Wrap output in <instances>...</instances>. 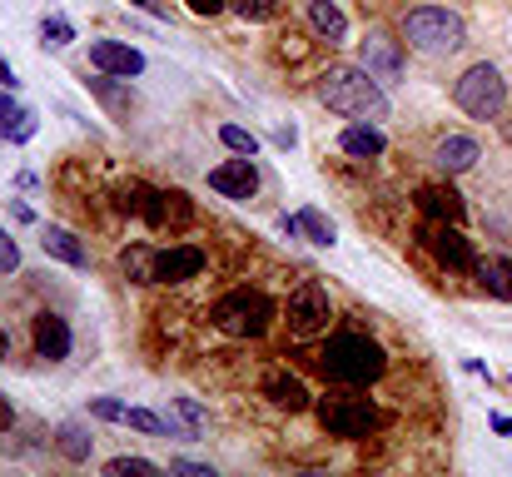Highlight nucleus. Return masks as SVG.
Returning <instances> with one entry per match:
<instances>
[{
  "instance_id": "nucleus-1",
  "label": "nucleus",
  "mask_w": 512,
  "mask_h": 477,
  "mask_svg": "<svg viewBox=\"0 0 512 477\" xmlns=\"http://www.w3.org/2000/svg\"><path fill=\"white\" fill-rule=\"evenodd\" d=\"M319 100L334 115H348V120H383L388 115V95L363 65H334L319 80Z\"/></svg>"
},
{
  "instance_id": "nucleus-2",
  "label": "nucleus",
  "mask_w": 512,
  "mask_h": 477,
  "mask_svg": "<svg viewBox=\"0 0 512 477\" xmlns=\"http://www.w3.org/2000/svg\"><path fill=\"white\" fill-rule=\"evenodd\" d=\"M319 368L334 378V383H373L383 368H388V358H383V348L373 343V338H363V333H339V338H329V348L319 353Z\"/></svg>"
},
{
  "instance_id": "nucleus-3",
  "label": "nucleus",
  "mask_w": 512,
  "mask_h": 477,
  "mask_svg": "<svg viewBox=\"0 0 512 477\" xmlns=\"http://www.w3.org/2000/svg\"><path fill=\"white\" fill-rule=\"evenodd\" d=\"M403 40H408L413 50H423V55H453V50H463L468 30H463V20H458L453 10H443V5H418V10L403 15Z\"/></svg>"
},
{
  "instance_id": "nucleus-4",
  "label": "nucleus",
  "mask_w": 512,
  "mask_h": 477,
  "mask_svg": "<svg viewBox=\"0 0 512 477\" xmlns=\"http://www.w3.org/2000/svg\"><path fill=\"white\" fill-rule=\"evenodd\" d=\"M209 318H214V328L219 333H229V338H259L264 328H269V318H274V299L264 294V289H234V294H224L214 309H209Z\"/></svg>"
},
{
  "instance_id": "nucleus-5",
  "label": "nucleus",
  "mask_w": 512,
  "mask_h": 477,
  "mask_svg": "<svg viewBox=\"0 0 512 477\" xmlns=\"http://www.w3.org/2000/svg\"><path fill=\"white\" fill-rule=\"evenodd\" d=\"M453 100H458V110L463 115H473V120H498L503 115V105H508V85H503V75H498V65H473V70H463L458 75V85H453Z\"/></svg>"
},
{
  "instance_id": "nucleus-6",
  "label": "nucleus",
  "mask_w": 512,
  "mask_h": 477,
  "mask_svg": "<svg viewBox=\"0 0 512 477\" xmlns=\"http://www.w3.org/2000/svg\"><path fill=\"white\" fill-rule=\"evenodd\" d=\"M319 423H324V433H334V438H368V433L383 423V413H378L368 398L334 393V398L319 403Z\"/></svg>"
},
{
  "instance_id": "nucleus-7",
  "label": "nucleus",
  "mask_w": 512,
  "mask_h": 477,
  "mask_svg": "<svg viewBox=\"0 0 512 477\" xmlns=\"http://www.w3.org/2000/svg\"><path fill=\"white\" fill-rule=\"evenodd\" d=\"M329 314H334V304H329V289H324V284H299V289L289 294V328H294L299 338L324 333V328H329Z\"/></svg>"
},
{
  "instance_id": "nucleus-8",
  "label": "nucleus",
  "mask_w": 512,
  "mask_h": 477,
  "mask_svg": "<svg viewBox=\"0 0 512 477\" xmlns=\"http://www.w3.org/2000/svg\"><path fill=\"white\" fill-rule=\"evenodd\" d=\"M90 65L100 75H115V80H135L145 75V55L125 40H90Z\"/></svg>"
},
{
  "instance_id": "nucleus-9",
  "label": "nucleus",
  "mask_w": 512,
  "mask_h": 477,
  "mask_svg": "<svg viewBox=\"0 0 512 477\" xmlns=\"http://www.w3.org/2000/svg\"><path fill=\"white\" fill-rule=\"evenodd\" d=\"M358 65H363L378 85H388V80L403 75V50H398V40H388V35H368V40H358Z\"/></svg>"
},
{
  "instance_id": "nucleus-10",
  "label": "nucleus",
  "mask_w": 512,
  "mask_h": 477,
  "mask_svg": "<svg viewBox=\"0 0 512 477\" xmlns=\"http://www.w3.org/2000/svg\"><path fill=\"white\" fill-rule=\"evenodd\" d=\"M423 239H428V249H433V259L443 269H478V254L458 234V224H433V229H423Z\"/></svg>"
},
{
  "instance_id": "nucleus-11",
  "label": "nucleus",
  "mask_w": 512,
  "mask_h": 477,
  "mask_svg": "<svg viewBox=\"0 0 512 477\" xmlns=\"http://www.w3.org/2000/svg\"><path fill=\"white\" fill-rule=\"evenodd\" d=\"M209 189H219L224 199H254V189H259V169H254V159L239 155V159L214 164V169H209Z\"/></svg>"
},
{
  "instance_id": "nucleus-12",
  "label": "nucleus",
  "mask_w": 512,
  "mask_h": 477,
  "mask_svg": "<svg viewBox=\"0 0 512 477\" xmlns=\"http://www.w3.org/2000/svg\"><path fill=\"white\" fill-rule=\"evenodd\" d=\"M418 209H423L428 219H438V224H463V214H468L463 194L448 189V184H428V189H418Z\"/></svg>"
},
{
  "instance_id": "nucleus-13",
  "label": "nucleus",
  "mask_w": 512,
  "mask_h": 477,
  "mask_svg": "<svg viewBox=\"0 0 512 477\" xmlns=\"http://www.w3.org/2000/svg\"><path fill=\"white\" fill-rule=\"evenodd\" d=\"M35 353H40V358H50V363L70 358V323H65L60 314H40L35 318Z\"/></svg>"
},
{
  "instance_id": "nucleus-14",
  "label": "nucleus",
  "mask_w": 512,
  "mask_h": 477,
  "mask_svg": "<svg viewBox=\"0 0 512 477\" xmlns=\"http://www.w3.org/2000/svg\"><path fill=\"white\" fill-rule=\"evenodd\" d=\"M199 269H204V254L194 249V244H174L160 254V284H184V279H199Z\"/></svg>"
},
{
  "instance_id": "nucleus-15",
  "label": "nucleus",
  "mask_w": 512,
  "mask_h": 477,
  "mask_svg": "<svg viewBox=\"0 0 512 477\" xmlns=\"http://www.w3.org/2000/svg\"><path fill=\"white\" fill-rule=\"evenodd\" d=\"M433 164H438L443 174H468V169L478 164V140H468V135H443L438 150H433Z\"/></svg>"
},
{
  "instance_id": "nucleus-16",
  "label": "nucleus",
  "mask_w": 512,
  "mask_h": 477,
  "mask_svg": "<svg viewBox=\"0 0 512 477\" xmlns=\"http://www.w3.org/2000/svg\"><path fill=\"white\" fill-rule=\"evenodd\" d=\"M264 393H269L274 408H289V413H304V408H309L304 378H294V373H284V368H274V373L264 378Z\"/></svg>"
},
{
  "instance_id": "nucleus-17",
  "label": "nucleus",
  "mask_w": 512,
  "mask_h": 477,
  "mask_svg": "<svg viewBox=\"0 0 512 477\" xmlns=\"http://www.w3.org/2000/svg\"><path fill=\"white\" fill-rule=\"evenodd\" d=\"M40 249L50 254V259H60V264H70V269H85L90 264V254H85V244L70 234V229H60V224H50L45 234H40Z\"/></svg>"
},
{
  "instance_id": "nucleus-18",
  "label": "nucleus",
  "mask_w": 512,
  "mask_h": 477,
  "mask_svg": "<svg viewBox=\"0 0 512 477\" xmlns=\"http://www.w3.org/2000/svg\"><path fill=\"white\" fill-rule=\"evenodd\" d=\"M383 145H388V140H383V130H378V125H368V120L348 125V130L339 135V150L343 155H353V159H378L383 155Z\"/></svg>"
},
{
  "instance_id": "nucleus-19",
  "label": "nucleus",
  "mask_w": 512,
  "mask_h": 477,
  "mask_svg": "<svg viewBox=\"0 0 512 477\" xmlns=\"http://www.w3.org/2000/svg\"><path fill=\"white\" fill-rule=\"evenodd\" d=\"M55 448H60V458H70V463H90L95 438H90L85 423H60V428H55Z\"/></svg>"
},
{
  "instance_id": "nucleus-20",
  "label": "nucleus",
  "mask_w": 512,
  "mask_h": 477,
  "mask_svg": "<svg viewBox=\"0 0 512 477\" xmlns=\"http://www.w3.org/2000/svg\"><path fill=\"white\" fill-rule=\"evenodd\" d=\"M0 135L15 140V145H25V140L35 135V110H25V105H15L10 95H0Z\"/></svg>"
},
{
  "instance_id": "nucleus-21",
  "label": "nucleus",
  "mask_w": 512,
  "mask_h": 477,
  "mask_svg": "<svg viewBox=\"0 0 512 477\" xmlns=\"http://www.w3.org/2000/svg\"><path fill=\"white\" fill-rule=\"evenodd\" d=\"M309 25H314L329 45H339L343 35H348V15H343L334 0H309Z\"/></svg>"
},
{
  "instance_id": "nucleus-22",
  "label": "nucleus",
  "mask_w": 512,
  "mask_h": 477,
  "mask_svg": "<svg viewBox=\"0 0 512 477\" xmlns=\"http://www.w3.org/2000/svg\"><path fill=\"white\" fill-rule=\"evenodd\" d=\"M160 254H150L145 244H130L125 254H120V274L125 279H135V284H160Z\"/></svg>"
},
{
  "instance_id": "nucleus-23",
  "label": "nucleus",
  "mask_w": 512,
  "mask_h": 477,
  "mask_svg": "<svg viewBox=\"0 0 512 477\" xmlns=\"http://www.w3.org/2000/svg\"><path fill=\"white\" fill-rule=\"evenodd\" d=\"M294 234H304V239H309V244H319V249H329V244L339 239L334 219H329V214H319V209H299V214H294Z\"/></svg>"
},
{
  "instance_id": "nucleus-24",
  "label": "nucleus",
  "mask_w": 512,
  "mask_h": 477,
  "mask_svg": "<svg viewBox=\"0 0 512 477\" xmlns=\"http://www.w3.org/2000/svg\"><path fill=\"white\" fill-rule=\"evenodd\" d=\"M478 279L493 299L512 304V259H478Z\"/></svg>"
},
{
  "instance_id": "nucleus-25",
  "label": "nucleus",
  "mask_w": 512,
  "mask_h": 477,
  "mask_svg": "<svg viewBox=\"0 0 512 477\" xmlns=\"http://www.w3.org/2000/svg\"><path fill=\"white\" fill-rule=\"evenodd\" d=\"M194 219V209H189V199L170 189V194H160V219H155V229H184Z\"/></svg>"
},
{
  "instance_id": "nucleus-26",
  "label": "nucleus",
  "mask_w": 512,
  "mask_h": 477,
  "mask_svg": "<svg viewBox=\"0 0 512 477\" xmlns=\"http://www.w3.org/2000/svg\"><path fill=\"white\" fill-rule=\"evenodd\" d=\"M125 428L150 433V438H174L170 418H160V413H150V408H125Z\"/></svg>"
},
{
  "instance_id": "nucleus-27",
  "label": "nucleus",
  "mask_w": 512,
  "mask_h": 477,
  "mask_svg": "<svg viewBox=\"0 0 512 477\" xmlns=\"http://www.w3.org/2000/svg\"><path fill=\"white\" fill-rule=\"evenodd\" d=\"M40 40H45L50 50H65V45L75 40V25H70L65 15H45V20H40Z\"/></svg>"
},
{
  "instance_id": "nucleus-28",
  "label": "nucleus",
  "mask_w": 512,
  "mask_h": 477,
  "mask_svg": "<svg viewBox=\"0 0 512 477\" xmlns=\"http://www.w3.org/2000/svg\"><path fill=\"white\" fill-rule=\"evenodd\" d=\"M219 145H224V150H234V155H249V159L259 155V140H254L244 125H219Z\"/></svg>"
},
{
  "instance_id": "nucleus-29",
  "label": "nucleus",
  "mask_w": 512,
  "mask_h": 477,
  "mask_svg": "<svg viewBox=\"0 0 512 477\" xmlns=\"http://www.w3.org/2000/svg\"><path fill=\"white\" fill-rule=\"evenodd\" d=\"M105 473L110 477H155L160 468H155L150 458H110V463H105Z\"/></svg>"
},
{
  "instance_id": "nucleus-30",
  "label": "nucleus",
  "mask_w": 512,
  "mask_h": 477,
  "mask_svg": "<svg viewBox=\"0 0 512 477\" xmlns=\"http://www.w3.org/2000/svg\"><path fill=\"white\" fill-rule=\"evenodd\" d=\"M110 80H115V75H100V80H90V90H95L110 110H130V105H135V95H130V90H115Z\"/></svg>"
},
{
  "instance_id": "nucleus-31",
  "label": "nucleus",
  "mask_w": 512,
  "mask_h": 477,
  "mask_svg": "<svg viewBox=\"0 0 512 477\" xmlns=\"http://www.w3.org/2000/svg\"><path fill=\"white\" fill-rule=\"evenodd\" d=\"M174 408H179V418H184V428H189V433L199 438V433H204V423H209V413H204V408H199L194 398H174Z\"/></svg>"
},
{
  "instance_id": "nucleus-32",
  "label": "nucleus",
  "mask_w": 512,
  "mask_h": 477,
  "mask_svg": "<svg viewBox=\"0 0 512 477\" xmlns=\"http://www.w3.org/2000/svg\"><path fill=\"white\" fill-rule=\"evenodd\" d=\"M90 413L100 423H125V403H115V398H90Z\"/></svg>"
},
{
  "instance_id": "nucleus-33",
  "label": "nucleus",
  "mask_w": 512,
  "mask_h": 477,
  "mask_svg": "<svg viewBox=\"0 0 512 477\" xmlns=\"http://www.w3.org/2000/svg\"><path fill=\"white\" fill-rule=\"evenodd\" d=\"M234 10H239L244 20H269V15L279 10V0H234Z\"/></svg>"
},
{
  "instance_id": "nucleus-34",
  "label": "nucleus",
  "mask_w": 512,
  "mask_h": 477,
  "mask_svg": "<svg viewBox=\"0 0 512 477\" xmlns=\"http://www.w3.org/2000/svg\"><path fill=\"white\" fill-rule=\"evenodd\" d=\"M15 269H20V244L0 229V274H15Z\"/></svg>"
},
{
  "instance_id": "nucleus-35",
  "label": "nucleus",
  "mask_w": 512,
  "mask_h": 477,
  "mask_svg": "<svg viewBox=\"0 0 512 477\" xmlns=\"http://www.w3.org/2000/svg\"><path fill=\"white\" fill-rule=\"evenodd\" d=\"M170 473H179V477H214V468H204V463H189V458H174Z\"/></svg>"
},
{
  "instance_id": "nucleus-36",
  "label": "nucleus",
  "mask_w": 512,
  "mask_h": 477,
  "mask_svg": "<svg viewBox=\"0 0 512 477\" xmlns=\"http://www.w3.org/2000/svg\"><path fill=\"white\" fill-rule=\"evenodd\" d=\"M189 10H194V15H219L224 0H189Z\"/></svg>"
},
{
  "instance_id": "nucleus-37",
  "label": "nucleus",
  "mask_w": 512,
  "mask_h": 477,
  "mask_svg": "<svg viewBox=\"0 0 512 477\" xmlns=\"http://www.w3.org/2000/svg\"><path fill=\"white\" fill-rule=\"evenodd\" d=\"M10 423H15V413H10V398H5V393H0V433H5V428H10Z\"/></svg>"
},
{
  "instance_id": "nucleus-38",
  "label": "nucleus",
  "mask_w": 512,
  "mask_h": 477,
  "mask_svg": "<svg viewBox=\"0 0 512 477\" xmlns=\"http://www.w3.org/2000/svg\"><path fill=\"white\" fill-rule=\"evenodd\" d=\"M493 433H508V438H512V418H508V413H493Z\"/></svg>"
},
{
  "instance_id": "nucleus-39",
  "label": "nucleus",
  "mask_w": 512,
  "mask_h": 477,
  "mask_svg": "<svg viewBox=\"0 0 512 477\" xmlns=\"http://www.w3.org/2000/svg\"><path fill=\"white\" fill-rule=\"evenodd\" d=\"M294 140H299V135H294V125H289V130H274V145H284V150H289Z\"/></svg>"
},
{
  "instance_id": "nucleus-40",
  "label": "nucleus",
  "mask_w": 512,
  "mask_h": 477,
  "mask_svg": "<svg viewBox=\"0 0 512 477\" xmlns=\"http://www.w3.org/2000/svg\"><path fill=\"white\" fill-rule=\"evenodd\" d=\"M0 85H5V90H15V85H20V80H15V70H10L5 60H0Z\"/></svg>"
},
{
  "instance_id": "nucleus-41",
  "label": "nucleus",
  "mask_w": 512,
  "mask_h": 477,
  "mask_svg": "<svg viewBox=\"0 0 512 477\" xmlns=\"http://www.w3.org/2000/svg\"><path fill=\"white\" fill-rule=\"evenodd\" d=\"M5 353H10V333L0 328V358H5Z\"/></svg>"
},
{
  "instance_id": "nucleus-42",
  "label": "nucleus",
  "mask_w": 512,
  "mask_h": 477,
  "mask_svg": "<svg viewBox=\"0 0 512 477\" xmlns=\"http://www.w3.org/2000/svg\"><path fill=\"white\" fill-rule=\"evenodd\" d=\"M130 5H145V10H155V0H130Z\"/></svg>"
}]
</instances>
